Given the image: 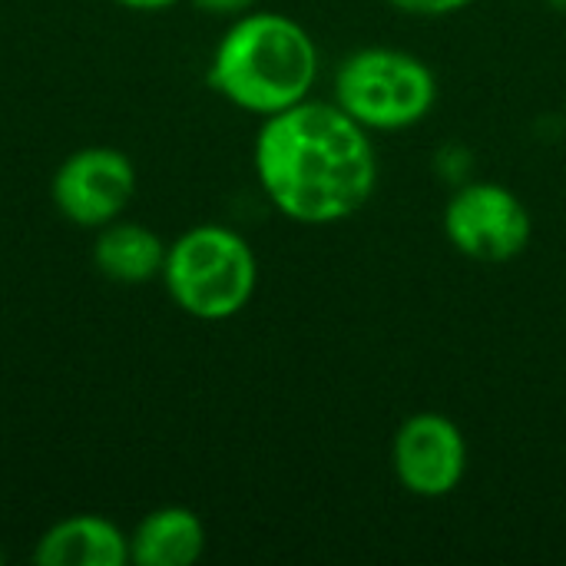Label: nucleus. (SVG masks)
<instances>
[{
    "mask_svg": "<svg viewBox=\"0 0 566 566\" xmlns=\"http://www.w3.org/2000/svg\"><path fill=\"white\" fill-rule=\"evenodd\" d=\"M252 163L265 199L302 226L345 222L378 186L371 136L335 99L308 96L265 116Z\"/></svg>",
    "mask_w": 566,
    "mask_h": 566,
    "instance_id": "1",
    "label": "nucleus"
},
{
    "mask_svg": "<svg viewBox=\"0 0 566 566\" xmlns=\"http://www.w3.org/2000/svg\"><path fill=\"white\" fill-rule=\"evenodd\" d=\"M206 80L226 103L265 119L312 96L318 46L298 20L275 10H249L216 43Z\"/></svg>",
    "mask_w": 566,
    "mask_h": 566,
    "instance_id": "2",
    "label": "nucleus"
},
{
    "mask_svg": "<svg viewBox=\"0 0 566 566\" xmlns=\"http://www.w3.org/2000/svg\"><path fill=\"white\" fill-rule=\"evenodd\" d=\"M159 279L179 312L199 322H226L252 302L259 262L235 229L202 222L166 245Z\"/></svg>",
    "mask_w": 566,
    "mask_h": 566,
    "instance_id": "3",
    "label": "nucleus"
},
{
    "mask_svg": "<svg viewBox=\"0 0 566 566\" xmlns=\"http://www.w3.org/2000/svg\"><path fill=\"white\" fill-rule=\"evenodd\" d=\"M335 103L368 133L418 126L438 103L431 66L395 46H365L335 70Z\"/></svg>",
    "mask_w": 566,
    "mask_h": 566,
    "instance_id": "4",
    "label": "nucleus"
},
{
    "mask_svg": "<svg viewBox=\"0 0 566 566\" xmlns=\"http://www.w3.org/2000/svg\"><path fill=\"white\" fill-rule=\"evenodd\" d=\"M444 235L458 255L501 265L531 245L534 222L514 189L501 182H471L448 199Z\"/></svg>",
    "mask_w": 566,
    "mask_h": 566,
    "instance_id": "5",
    "label": "nucleus"
},
{
    "mask_svg": "<svg viewBox=\"0 0 566 566\" xmlns=\"http://www.w3.org/2000/svg\"><path fill=\"white\" fill-rule=\"evenodd\" d=\"M136 196V166L123 149L83 146L70 153L53 179L50 199L56 212L80 229H103L119 219Z\"/></svg>",
    "mask_w": 566,
    "mask_h": 566,
    "instance_id": "6",
    "label": "nucleus"
},
{
    "mask_svg": "<svg viewBox=\"0 0 566 566\" xmlns=\"http://www.w3.org/2000/svg\"><path fill=\"white\" fill-rule=\"evenodd\" d=\"M391 468L398 484L424 501L454 494L468 474L464 431L438 411H418L401 421L391 441Z\"/></svg>",
    "mask_w": 566,
    "mask_h": 566,
    "instance_id": "7",
    "label": "nucleus"
},
{
    "mask_svg": "<svg viewBox=\"0 0 566 566\" xmlns=\"http://www.w3.org/2000/svg\"><path fill=\"white\" fill-rule=\"evenodd\" d=\"M40 566H126L129 534L99 514H73L50 524L33 544Z\"/></svg>",
    "mask_w": 566,
    "mask_h": 566,
    "instance_id": "8",
    "label": "nucleus"
},
{
    "mask_svg": "<svg viewBox=\"0 0 566 566\" xmlns=\"http://www.w3.org/2000/svg\"><path fill=\"white\" fill-rule=\"evenodd\" d=\"M206 524L182 504L149 511L129 534V564L136 566H192L206 554Z\"/></svg>",
    "mask_w": 566,
    "mask_h": 566,
    "instance_id": "9",
    "label": "nucleus"
},
{
    "mask_svg": "<svg viewBox=\"0 0 566 566\" xmlns=\"http://www.w3.org/2000/svg\"><path fill=\"white\" fill-rule=\"evenodd\" d=\"M163 262H166V242L159 239L156 229L123 216L96 229L93 265L106 282L146 285L163 275Z\"/></svg>",
    "mask_w": 566,
    "mask_h": 566,
    "instance_id": "10",
    "label": "nucleus"
},
{
    "mask_svg": "<svg viewBox=\"0 0 566 566\" xmlns=\"http://www.w3.org/2000/svg\"><path fill=\"white\" fill-rule=\"evenodd\" d=\"M385 3L408 17H451V13L471 7L474 0H385Z\"/></svg>",
    "mask_w": 566,
    "mask_h": 566,
    "instance_id": "11",
    "label": "nucleus"
},
{
    "mask_svg": "<svg viewBox=\"0 0 566 566\" xmlns=\"http://www.w3.org/2000/svg\"><path fill=\"white\" fill-rule=\"evenodd\" d=\"M255 3H259V0H192L196 10H202V13H209V17H229V20H235V17H242V13L255 10Z\"/></svg>",
    "mask_w": 566,
    "mask_h": 566,
    "instance_id": "12",
    "label": "nucleus"
},
{
    "mask_svg": "<svg viewBox=\"0 0 566 566\" xmlns=\"http://www.w3.org/2000/svg\"><path fill=\"white\" fill-rule=\"evenodd\" d=\"M113 3H119L126 10H139V13H156V10H169L179 0H113Z\"/></svg>",
    "mask_w": 566,
    "mask_h": 566,
    "instance_id": "13",
    "label": "nucleus"
},
{
    "mask_svg": "<svg viewBox=\"0 0 566 566\" xmlns=\"http://www.w3.org/2000/svg\"><path fill=\"white\" fill-rule=\"evenodd\" d=\"M547 3H551L554 10H560V13H566V0H547Z\"/></svg>",
    "mask_w": 566,
    "mask_h": 566,
    "instance_id": "14",
    "label": "nucleus"
},
{
    "mask_svg": "<svg viewBox=\"0 0 566 566\" xmlns=\"http://www.w3.org/2000/svg\"><path fill=\"white\" fill-rule=\"evenodd\" d=\"M0 564H3V551H0Z\"/></svg>",
    "mask_w": 566,
    "mask_h": 566,
    "instance_id": "15",
    "label": "nucleus"
}]
</instances>
